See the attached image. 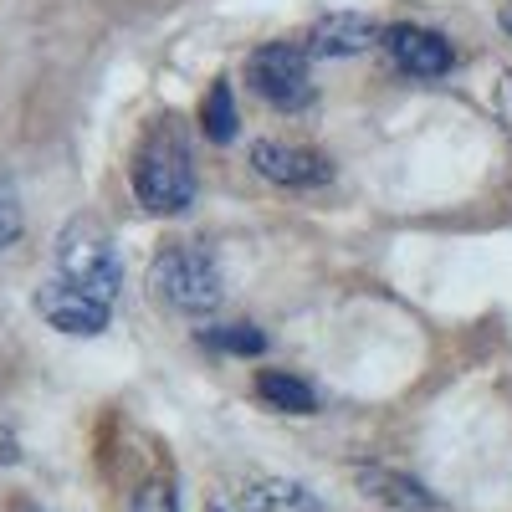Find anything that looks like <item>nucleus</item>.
Segmentation results:
<instances>
[{
  "instance_id": "nucleus-1",
  "label": "nucleus",
  "mask_w": 512,
  "mask_h": 512,
  "mask_svg": "<svg viewBox=\"0 0 512 512\" xmlns=\"http://www.w3.org/2000/svg\"><path fill=\"white\" fill-rule=\"evenodd\" d=\"M52 262H57V282H67V287L88 292V297H98V303L113 308V297L123 287V262H118V246H113L103 221H93V216L67 221L57 231Z\"/></svg>"
},
{
  "instance_id": "nucleus-2",
  "label": "nucleus",
  "mask_w": 512,
  "mask_h": 512,
  "mask_svg": "<svg viewBox=\"0 0 512 512\" xmlns=\"http://www.w3.org/2000/svg\"><path fill=\"white\" fill-rule=\"evenodd\" d=\"M149 282H154V292L164 297V303L175 313H185V318L190 313H216L221 297H226L216 256H210L205 246H195V241L164 246L154 256V267H149Z\"/></svg>"
},
{
  "instance_id": "nucleus-3",
  "label": "nucleus",
  "mask_w": 512,
  "mask_h": 512,
  "mask_svg": "<svg viewBox=\"0 0 512 512\" xmlns=\"http://www.w3.org/2000/svg\"><path fill=\"white\" fill-rule=\"evenodd\" d=\"M134 200L149 210V216H180V210L195 200L200 180H195V159L175 134H159L139 149L134 159Z\"/></svg>"
},
{
  "instance_id": "nucleus-4",
  "label": "nucleus",
  "mask_w": 512,
  "mask_h": 512,
  "mask_svg": "<svg viewBox=\"0 0 512 512\" xmlns=\"http://www.w3.org/2000/svg\"><path fill=\"white\" fill-rule=\"evenodd\" d=\"M246 82L256 88V98H267V103L282 108V113L308 108V98H313L308 52H303V47H282V41H272V47H262V52H251Z\"/></svg>"
},
{
  "instance_id": "nucleus-5",
  "label": "nucleus",
  "mask_w": 512,
  "mask_h": 512,
  "mask_svg": "<svg viewBox=\"0 0 512 512\" xmlns=\"http://www.w3.org/2000/svg\"><path fill=\"white\" fill-rule=\"evenodd\" d=\"M379 47L390 52V62L410 77H446L456 67V52H451V41L441 31H425V26H390V31H379Z\"/></svg>"
},
{
  "instance_id": "nucleus-6",
  "label": "nucleus",
  "mask_w": 512,
  "mask_h": 512,
  "mask_svg": "<svg viewBox=\"0 0 512 512\" xmlns=\"http://www.w3.org/2000/svg\"><path fill=\"white\" fill-rule=\"evenodd\" d=\"M36 313L47 318L57 333H77V338L103 333L108 318H113L108 303H98V297L77 292V287H67V282H57V277H47V282L36 287Z\"/></svg>"
},
{
  "instance_id": "nucleus-7",
  "label": "nucleus",
  "mask_w": 512,
  "mask_h": 512,
  "mask_svg": "<svg viewBox=\"0 0 512 512\" xmlns=\"http://www.w3.org/2000/svg\"><path fill=\"white\" fill-rule=\"evenodd\" d=\"M251 164H256V175H262V180L287 185V190H308V185H323V180L333 175L323 154L297 149V144H282V139L251 144Z\"/></svg>"
},
{
  "instance_id": "nucleus-8",
  "label": "nucleus",
  "mask_w": 512,
  "mask_h": 512,
  "mask_svg": "<svg viewBox=\"0 0 512 512\" xmlns=\"http://www.w3.org/2000/svg\"><path fill=\"white\" fill-rule=\"evenodd\" d=\"M379 41V21L364 16V11H333L323 21H313L308 31V57H354L364 47H374Z\"/></svg>"
},
{
  "instance_id": "nucleus-9",
  "label": "nucleus",
  "mask_w": 512,
  "mask_h": 512,
  "mask_svg": "<svg viewBox=\"0 0 512 512\" xmlns=\"http://www.w3.org/2000/svg\"><path fill=\"white\" fill-rule=\"evenodd\" d=\"M241 512H328V507L308 487H297L287 477H272V482H256L241 497Z\"/></svg>"
},
{
  "instance_id": "nucleus-10",
  "label": "nucleus",
  "mask_w": 512,
  "mask_h": 512,
  "mask_svg": "<svg viewBox=\"0 0 512 512\" xmlns=\"http://www.w3.org/2000/svg\"><path fill=\"white\" fill-rule=\"evenodd\" d=\"M256 395L272 400V410H282V415H313L318 410L313 384H303L287 369H262V374H256Z\"/></svg>"
},
{
  "instance_id": "nucleus-11",
  "label": "nucleus",
  "mask_w": 512,
  "mask_h": 512,
  "mask_svg": "<svg viewBox=\"0 0 512 512\" xmlns=\"http://www.w3.org/2000/svg\"><path fill=\"white\" fill-rule=\"evenodd\" d=\"M359 482H364L379 502H395V507H410V512H425V507L436 502L420 482H410V477H400V472H384V466H359Z\"/></svg>"
},
{
  "instance_id": "nucleus-12",
  "label": "nucleus",
  "mask_w": 512,
  "mask_h": 512,
  "mask_svg": "<svg viewBox=\"0 0 512 512\" xmlns=\"http://www.w3.org/2000/svg\"><path fill=\"white\" fill-rule=\"evenodd\" d=\"M236 98H231V82H210V93L200 103V134L210 144H231L236 139Z\"/></svg>"
},
{
  "instance_id": "nucleus-13",
  "label": "nucleus",
  "mask_w": 512,
  "mask_h": 512,
  "mask_svg": "<svg viewBox=\"0 0 512 512\" xmlns=\"http://www.w3.org/2000/svg\"><path fill=\"white\" fill-rule=\"evenodd\" d=\"M200 344H205V349H216V354L256 359V354L267 349V333H262V328H251V323H231V328H205V333H200Z\"/></svg>"
},
{
  "instance_id": "nucleus-14",
  "label": "nucleus",
  "mask_w": 512,
  "mask_h": 512,
  "mask_svg": "<svg viewBox=\"0 0 512 512\" xmlns=\"http://www.w3.org/2000/svg\"><path fill=\"white\" fill-rule=\"evenodd\" d=\"M21 200H16V190L6 185V180H0V251H6L16 236H21Z\"/></svg>"
},
{
  "instance_id": "nucleus-15",
  "label": "nucleus",
  "mask_w": 512,
  "mask_h": 512,
  "mask_svg": "<svg viewBox=\"0 0 512 512\" xmlns=\"http://www.w3.org/2000/svg\"><path fill=\"white\" fill-rule=\"evenodd\" d=\"M134 512H180V497L169 492L164 482H149V487H139V497H134Z\"/></svg>"
},
{
  "instance_id": "nucleus-16",
  "label": "nucleus",
  "mask_w": 512,
  "mask_h": 512,
  "mask_svg": "<svg viewBox=\"0 0 512 512\" xmlns=\"http://www.w3.org/2000/svg\"><path fill=\"white\" fill-rule=\"evenodd\" d=\"M21 461V441H16V431L6 420H0V466H16Z\"/></svg>"
},
{
  "instance_id": "nucleus-17",
  "label": "nucleus",
  "mask_w": 512,
  "mask_h": 512,
  "mask_svg": "<svg viewBox=\"0 0 512 512\" xmlns=\"http://www.w3.org/2000/svg\"><path fill=\"white\" fill-rule=\"evenodd\" d=\"M497 113H502L507 134H512V72H502V88H497Z\"/></svg>"
},
{
  "instance_id": "nucleus-18",
  "label": "nucleus",
  "mask_w": 512,
  "mask_h": 512,
  "mask_svg": "<svg viewBox=\"0 0 512 512\" xmlns=\"http://www.w3.org/2000/svg\"><path fill=\"white\" fill-rule=\"evenodd\" d=\"M502 31H507V36H512V11H502Z\"/></svg>"
},
{
  "instance_id": "nucleus-19",
  "label": "nucleus",
  "mask_w": 512,
  "mask_h": 512,
  "mask_svg": "<svg viewBox=\"0 0 512 512\" xmlns=\"http://www.w3.org/2000/svg\"><path fill=\"white\" fill-rule=\"evenodd\" d=\"M205 512H226V507H221V502H210V507H205Z\"/></svg>"
}]
</instances>
